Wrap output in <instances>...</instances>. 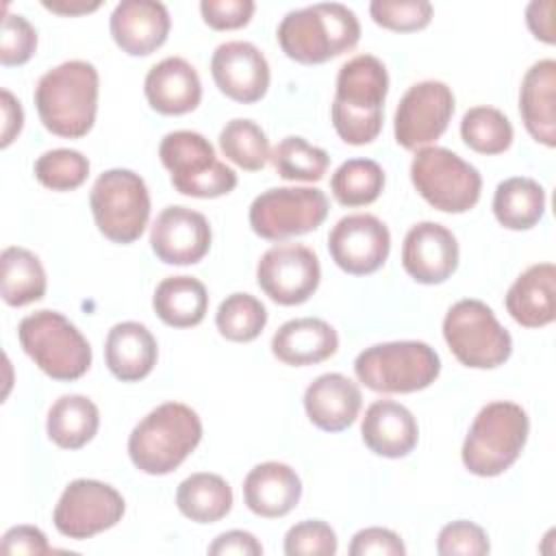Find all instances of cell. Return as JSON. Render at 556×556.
Returning <instances> with one entry per match:
<instances>
[{"label": "cell", "mask_w": 556, "mask_h": 556, "mask_svg": "<svg viewBox=\"0 0 556 556\" xmlns=\"http://www.w3.org/2000/svg\"><path fill=\"white\" fill-rule=\"evenodd\" d=\"M389 74L374 54H356L339 67L330 119L337 135L350 146L371 143L384 122Z\"/></svg>", "instance_id": "cell-1"}, {"label": "cell", "mask_w": 556, "mask_h": 556, "mask_svg": "<svg viewBox=\"0 0 556 556\" xmlns=\"http://www.w3.org/2000/svg\"><path fill=\"white\" fill-rule=\"evenodd\" d=\"M100 76L89 61H65L48 70L35 87L41 124L56 137L80 139L96 122Z\"/></svg>", "instance_id": "cell-2"}, {"label": "cell", "mask_w": 556, "mask_h": 556, "mask_svg": "<svg viewBox=\"0 0 556 556\" xmlns=\"http://www.w3.org/2000/svg\"><path fill=\"white\" fill-rule=\"evenodd\" d=\"M276 37L291 61L319 65L350 52L361 39V24L350 7L317 2L289 11L280 20Z\"/></svg>", "instance_id": "cell-3"}, {"label": "cell", "mask_w": 556, "mask_h": 556, "mask_svg": "<svg viewBox=\"0 0 556 556\" xmlns=\"http://www.w3.org/2000/svg\"><path fill=\"white\" fill-rule=\"evenodd\" d=\"M202 441L198 413L180 402H165L150 410L128 437L132 465L150 476L172 473Z\"/></svg>", "instance_id": "cell-4"}, {"label": "cell", "mask_w": 556, "mask_h": 556, "mask_svg": "<svg viewBox=\"0 0 556 556\" xmlns=\"http://www.w3.org/2000/svg\"><path fill=\"white\" fill-rule=\"evenodd\" d=\"M530 432L528 413L515 402H491L476 415L460 458L469 473L495 478L521 456Z\"/></svg>", "instance_id": "cell-5"}, {"label": "cell", "mask_w": 556, "mask_h": 556, "mask_svg": "<svg viewBox=\"0 0 556 556\" xmlns=\"http://www.w3.org/2000/svg\"><path fill=\"white\" fill-rule=\"evenodd\" d=\"M22 350L52 380L72 382L91 367V345L83 332L56 311H37L17 326Z\"/></svg>", "instance_id": "cell-6"}, {"label": "cell", "mask_w": 556, "mask_h": 556, "mask_svg": "<svg viewBox=\"0 0 556 556\" xmlns=\"http://www.w3.org/2000/svg\"><path fill=\"white\" fill-rule=\"evenodd\" d=\"M358 382L376 393H415L441 374V358L424 341H387L365 348L354 361Z\"/></svg>", "instance_id": "cell-7"}, {"label": "cell", "mask_w": 556, "mask_h": 556, "mask_svg": "<svg viewBox=\"0 0 556 556\" xmlns=\"http://www.w3.org/2000/svg\"><path fill=\"white\" fill-rule=\"evenodd\" d=\"M159 159L182 195L219 198L237 187L235 169L222 163L211 141L195 130L167 132L161 139Z\"/></svg>", "instance_id": "cell-8"}, {"label": "cell", "mask_w": 556, "mask_h": 556, "mask_svg": "<svg viewBox=\"0 0 556 556\" xmlns=\"http://www.w3.org/2000/svg\"><path fill=\"white\" fill-rule=\"evenodd\" d=\"M443 339L456 361L471 369H495L513 354V339L482 300L452 304L443 319Z\"/></svg>", "instance_id": "cell-9"}, {"label": "cell", "mask_w": 556, "mask_h": 556, "mask_svg": "<svg viewBox=\"0 0 556 556\" xmlns=\"http://www.w3.org/2000/svg\"><path fill=\"white\" fill-rule=\"evenodd\" d=\"M93 222L109 241L132 243L137 241L150 219V193L146 180L132 169L102 172L89 193Z\"/></svg>", "instance_id": "cell-10"}, {"label": "cell", "mask_w": 556, "mask_h": 556, "mask_svg": "<svg viewBox=\"0 0 556 556\" xmlns=\"http://www.w3.org/2000/svg\"><path fill=\"white\" fill-rule=\"evenodd\" d=\"M417 193L437 211L465 213L480 200L482 176L456 152L439 146L419 148L410 163Z\"/></svg>", "instance_id": "cell-11"}, {"label": "cell", "mask_w": 556, "mask_h": 556, "mask_svg": "<svg viewBox=\"0 0 556 556\" xmlns=\"http://www.w3.org/2000/svg\"><path fill=\"white\" fill-rule=\"evenodd\" d=\"M250 226L267 241L313 232L328 217V198L317 187H274L250 204Z\"/></svg>", "instance_id": "cell-12"}, {"label": "cell", "mask_w": 556, "mask_h": 556, "mask_svg": "<svg viewBox=\"0 0 556 556\" xmlns=\"http://www.w3.org/2000/svg\"><path fill=\"white\" fill-rule=\"evenodd\" d=\"M124 510L126 504L117 489L100 480L78 478L63 489L52 521L63 536L83 541L117 526Z\"/></svg>", "instance_id": "cell-13"}, {"label": "cell", "mask_w": 556, "mask_h": 556, "mask_svg": "<svg viewBox=\"0 0 556 556\" xmlns=\"http://www.w3.org/2000/svg\"><path fill=\"white\" fill-rule=\"evenodd\" d=\"M319 280V258L302 243L274 245L256 263L258 287L280 306L304 304L317 291Z\"/></svg>", "instance_id": "cell-14"}, {"label": "cell", "mask_w": 556, "mask_h": 556, "mask_svg": "<svg viewBox=\"0 0 556 556\" xmlns=\"http://www.w3.org/2000/svg\"><path fill=\"white\" fill-rule=\"evenodd\" d=\"M454 115V93L441 80H421L402 96L393 132L404 150H419L437 141Z\"/></svg>", "instance_id": "cell-15"}, {"label": "cell", "mask_w": 556, "mask_h": 556, "mask_svg": "<svg viewBox=\"0 0 556 556\" xmlns=\"http://www.w3.org/2000/svg\"><path fill=\"white\" fill-rule=\"evenodd\" d=\"M328 252L339 269L352 276L378 271L391 252V232L369 213L341 217L328 235Z\"/></svg>", "instance_id": "cell-16"}, {"label": "cell", "mask_w": 556, "mask_h": 556, "mask_svg": "<svg viewBox=\"0 0 556 556\" xmlns=\"http://www.w3.org/2000/svg\"><path fill=\"white\" fill-rule=\"evenodd\" d=\"M150 245L167 265H195L211 250L208 219L189 206H167L152 224Z\"/></svg>", "instance_id": "cell-17"}, {"label": "cell", "mask_w": 556, "mask_h": 556, "mask_svg": "<svg viewBox=\"0 0 556 556\" xmlns=\"http://www.w3.org/2000/svg\"><path fill=\"white\" fill-rule=\"evenodd\" d=\"M211 76L217 89L241 104L258 102L269 89V63L250 41H226L215 48Z\"/></svg>", "instance_id": "cell-18"}, {"label": "cell", "mask_w": 556, "mask_h": 556, "mask_svg": "<svg viewBox=\"0 0 556 556\" xmlns=\"http://www.w3.org/2000/svg\"><path fill=\"white\" fill-rule=\"evenodd\" d=\"M402 267L421 285H441L458 267V241L437 222L415 224L402 243Z\"/></svg>", "instance_id": "cell-19"}, {"label": "cell", "mask_w": 556, "mask_h": 556, "mask_svg": "<svg viewBox=\"0 0 556 556\" xmlns=\"http://www.w3.org/2000/svg\"><path fill=\"white\" fill-rule=\"evenodd\" d=\"M169 13L156 0H124L111 13V37L130 56H148L159 50L169 35Z\"/></svg>", "instance_id": "cell-20"}, {"label": "cell", "mask_w": 556, "mask_h": 556, "mask_svg": "<svg viewBox=\"0 0 556 556\" xmlns=\"http://www.w3.org/2000/svg\"><path fill=\"white\" fill-rule=\"evenodd\" d=\"M363 406L358 384L337 371L317 376L304 391V410L313 426L324 432L350 428Z\"/></svg>", "instance_id": "cell-21"}, {"label": "cell", "mask_w": 556, "mask_h": 556, "mask_svg": "<svg viewBox=\"0 0 556 556\" xmlns=\"http://www.w3.org/2000/svg\"><path fill=\"white\" fill-rule=\"evenodd\" d=\"M146 100L161 115H185L198 109L202 83L195 67L182 56H167L150 67L143 80Z\"/></svg>", "instance_id": "cell-22"}, {"label": "cell", "mask_w": 556, "mask_h": 556, "mask_svg": "<svg viewBox=\"0 0 556 556\" xmlns=\"http://www.w3.org/2000/svg\"><path fill=\"white\" fill-rule=\"evenodd\" d=\"M361 437L365 445L384 458L408 456L419 441V426L413 413L393 400H376L367 406Z\"/></svg>", "instance_id": "cell-23"}, {"label": "cell", "mask_w": 556, "mask_h": 556, "mask_svg": "<svg viewBox=\"0 0 556 556\" xmlns=\"http://www.w3.org/2000/svg\"><path fill=\"white\" fill-rule=\"evenodd\" d=\"M302 497V480L285 463L267 460L250 469L243 480L245 506L265 519L289 515Z\"/></svg>", "instance_id": "cell-24"}, {"label": "cell", "mask_w": 556, "mask_h": 556, "mask_svg": "<svg viewBox=\"0 0 556 556\" xmlns=\"http://www.w3.org/2000/svg\"><path fill=\"white\" fill-rule=\"evenodd\" d=\"M339 350L337 330L319 317H298L285 321L271 337L274 356L291 367L324 363Z\"/></svg>", "instance_id": "cell-25"}, {"label": "cell", "mask_w": 556, "mask_h": 556, "mask_svg": "<svg viewBox=\"0 0 556 556\" xmlns=\"http://www.w3.org/2000/svg\"><path fill=\"white\" fill-rule=\"evenodd\" d=\"M556 61L541 59L523 76L519 113L530 137L547 148L556 146Z\"/></svg>", "instance_id": "cell-26"}, {"label": "cell", "mask_w": 556, "mask_h": 556, "mask_svg": "<svg viewBox=\"0 0 556 556\" xmlns=\"http://www.w3.org/2000/svg\"><path fill=\"white\" fill-rule=\"evenodd\" d=\"M159 345L148 326L139 321L115 324L104 341L109 371L122 382L143 380L156 365Z\"/></svg>", "instance_id": "cell-27"}, {"label": "cell", "mask_w": 556, "mask_h": 556, "mask_svg": "<svg viewBox=\"0 0 556 556\" xmlns=\"http://www.w3.org/2000/svg\"><path fill=\"white\" fill-rule=\"evenodd\" d=\"M556 267L536 263L517 276L506 293L508 315L523 328H543L556 319Z\"/></svg>", "instance_id": "cell-28"}, {"label": "cell", "mask_w": 556, "mask_h": 556, "mask_svg": "<svg viewBox=\"0 0 556 556\" xmlns=\"http://www.w3.org/2000/svg\"><path fill=\"white\" fill-rule=\"evenodd\" d=\"M156 317L172 328L198 326L208 311V291L193 276H169L159 282L152 295Z\"/></svg>", "instance_id": "cell-29"}, {"label": "cell", "mask_w": 556, "mask_h": 556, "mask_svg": "<svg viewBox=\"0 0 556 556\" xmlns=\"http://www.w3.org/2000/svg\"><path fill=\"white\" fill-rule=\"evenodd\" d=\"M100 426V410L87 397L78 393L61 395L48 410L46 430L52 443L63 450H80L87 445Z\"/></svg>", "instance_id": "cell-30"}, {"label": "cell", "mask_w": 556, "mask_h": 556, "mask_svg": "<svg viewBox=\"0 0 556 556\" xmlns=\"http://www.w3.org/2000/svg\"><path fill=\"white\" fill-rule=\"evenodd\" d=\"M545 213V189L528 176H513L495 187L493 215L508 230H530Z\"/></svg>", "instance_id": "cell-31"}, {"label": "cell", "mask_w": 556, "mask_h": 556, "mask_svg": "<svg viewBox=\"0 0 556 556\" xmlns=\"http://www.w3.org/2000/svg\"><path fill=\"white\" fill-rule=\"evenodd\" d=\"M176 506L195 523H215L230 513L232 489L222 476L198 471L178 484Z\"/></svg>", "instance_id": "cell-32"}, {"label": "cell", "mask_w": 556, "mask_h": 556, "mask_svg": "<svg viewBox=\"0 0 556 556\" xmlns=\"http://www.w3.org/2000/svg\"><path fill=\"white\" fill-rule=\"evenodd\" d=\"M0 289L9 306H26L46 295V269L37 254L26 248L9 245L0 254Z\"/></svg>", "instance_id": "cell-33"}, {"label": "cell", "mask_w": 556, "mask_h": 556, "mask_svg": "<svg viewBox=\"0 0 556 556\" xmlns=\"http://www.w3.org/2000/svg\"><path fill=\"white\" fill-rule=\"evenodd\" d=\"M384 189V172L371 159H350L341 163L332 178L330 191L341 206H367L380 198Z\"/></svg>", "instance_id": "cell-34"}, {"label": "cell", "mask_w": 556, "mask_h": 556, "mask_svg": "<svg viewBox=\"0 0 556 556\" xmlns=\"http://www.w3.org/2000/svg\"><path fill=\"white\" fill-rule=\"evenodd\" d=\"M460 137L478 154H502L513 143L510 119L493 106H471L460 119Z\"/></svg>", "instance_id": "cell-35"}, {"label": "cell", "mask_w": 556, "mask_h": 556, "mask_svg": "<svg viewBox=\"0 0 556 556\" xmlns=\"http://www.w3.org/2000/svg\"><path fill=\"white\" fill-rule=\"evenodd\" d=\"M219 148L228 161L245 172L263 169L271 156L265 130L256 122L243 117L226 122L219 132Z\"/></svg>", "instance_id": "cell-36"}, {"label": "cell", "mask_w": 556, "mask_h": 556, "mask_svg": "<svg viewBox=\"0 0 556 556\" xmlns=\"http://www.w3.org/2000/svg\"><path fill=\"white\" fill-rule=\"evenodd\" d=\"M269 161L276 174L285 180L317 182L324 178L330 156L324 148H317L306 139L291 135L276 143Z\"/></svg>", "instance_id": "cell-37"}, {"label": "cell", "mask_w": 556, "mask_h": 556, "mask_svg": "<svg viewBox=\"0 0 556 556\" xmlns=\"http://www.w3.org/2000/svg\"><path fill=\"white\" fill-rule=\"evenodd\" d=\"M267 324L265 304L250 293H230L215 313V326L219 334L235 343L254 341Z\"/></svg>", "instance_id": "cell-38"}, {"label": "cell", "mask_w": 556, "mask_h": 556, "mask_svg": "<svg viewBox=\"0 0 556 556\" xmlns=\"http://www.w3.org/2000/svg\"><path fill=\"white\" fill-rule=\"evenodd\" d=\"M89 176V159L70 148H56L43 152L35 161V178L39 185L52 191H74Z\"/></svg>", "instance_id": "cell-39"}, {"label": "cell", "mask_w": 556, "mask_h": 556, "mask_svg": "<svg viewBox=\"0 0 556 556\" xmlns=\"http://www.w3.org/2000/svg\"><path fill=\"white\" fill-rule=\"evenodd\" d=\"M371 20L393 33H415L430 24L432 4L426 0H374Z\"/></svg>", "instance_id": "cell-40"}, {"label": "cell", "mask_w": 556, "mask_h": 556, "mask_svg": "<svg viewBox=\"0 0 556 556\" xmlns=\"http://www.w3.org/2000/svg\"><path fill=\"white\" fill-rule=\"evenodd\" d=\"M287 556H334L337 534L321 519H306L291 526L285 534Z\"/></svg>", "instance_id": "cell-41"}, {"label": "cell", "mask_w": 556, "mask_h": 556, "mask_svg": "<svg viewBox=\"0 0 556 556\" xmlns=\"http://www.w3.org/2000/svg\"><path fill=\"white\" fill-rule=\"evenodd\" d=\"M37 50V30L33 24L15 13L4 15L2 37H0V63L4 67L24 65L33 59Z\"/></svg>", "instance_id": "cell-42"}, {"label": "cell", "mask_w": 556, "mask_h": 556, "mask_svg": "<svg viewBox=\"0 0 556 556\" xmlns=\"http://www.w3.org/2000/svg\"><path fill=\"white\" fill-rule=\"evenodd\" d=\"M437 552L441 556H484L491 552V545L486 532L478 523L458 519L441 528L437 536Z\"/></svg>", "instance_id": "cell-43"}, {"label": "cell", "mask_w": 556, "mask_h": 556, "mask_svg": "<svg viewBox=\"0 0 556 556\" xmlns=\"http://www.w3.org/2000/svg\"><path fill=\"white\" fill-rule=\"evenodd\" d=\"M256 4L252 0H202L200 13L204 24L213 30H235L243 28L252 15Z\"/></svg>", "instance_id": "cell-44"}, {"label": "cell", "mask_w": 556, "mask_h": 556, "mask_svg": "<svg viewBox=\"0 0 556 556\" xmlns=\"http://www.w3.org/2000/svg\"><path fill=\"white\" fill-rule=\"evenodd\" d=\"M352 556H404L406 547L402 539L389 528H365L352 536Z\"/></svg>", "instance_id": "cell-45"}, {"label": "cell", "mask_w": 556, "mask_h": 556, "mask_svg": "<svg viewBox=\"0 0 556 556\" xmlns=\"http://www.w3.org/2000/svg\"><path fill=\"white\" fill-rule=\"evenodd\" d=\"M0 552L9 556H43L50 554L46 534L35 526H13L2 534Z\"/></svg>", "instance_id": "cell-46"}, {"label": "cell", "mask_w": 556, "mask_h": 556, "mask_svg": "<svg viewBox=\"0 0 556 556\" xmlns=\"http://www.w3.org/2000/svg\"><path fill=\"white\" fill-rule=\"evenodd\" d=\"M208 554L211 556H261L263 554V545L256 541V536L252 532L245 530H228L222 532L211 545H208Z\"/></svg>", "instance_id": "cell-47"}, {"label": "cell", "mask_w": 556, "mask_h": 556, "mask_svg": "<svg viewBox=\"0 0 556 556\" xmlns=\"http://www.w3.org/2000/svg\"><path fill=\"white\" fill-rule=\"evenodd\" d=\"M552 11H554V0H534L526 9V24H528L530 33L545 43L556 41Z\"/></svg>", "instance_id": "cell-48"}, {"label": "cell", "mask_w": 556, "mask_h": 556, "mask_svg": "<svg viewBox=\"0 0 556 556\" xmlns=\"http://www.w3.org/2000/svg\"><path fill=\"white\" fill-rule=\"evenodd\" d=\"M2 102V135H0V146L2 148H9L13 143V139L22 132V126H24V111H22V104L20 100L9 91V89H2L0 93Z\"/></svg>", "instance_id": "cell-49"}, {"label": "cell", "mask_w": 556, "mask_h": 556, "mask_svg": "<svg viewBox=\"0 0 556 556\" xmlns=\"http://www.w3.org/2000/svg\"><path fill=\"white\" fill-rule=\"evenodd\" d=\"M43 7L52 13H61V15H80V13H89L96 11L100 7V2H43Z\"/></svg>", "instance_id": "cell-50"}]
</instances>
